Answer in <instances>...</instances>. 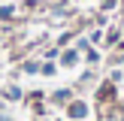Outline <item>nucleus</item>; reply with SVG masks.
I'll return each mask as SVG.
<instances>
[{"instance_id":"nucleus-1","label":"nucleus","mask_w":124,"mask_h":121,"mask_svg":"<svg viewBox=\"0 0 124 121\" xmlns=\"http://www.w3.org/2000/svg\"><path fill=\"white\" fill-rule=\"evenodd\" d=\"M70 112H73V118H82V115H85V106H82V103H76Z\"/></svg>"}]
</instances>
